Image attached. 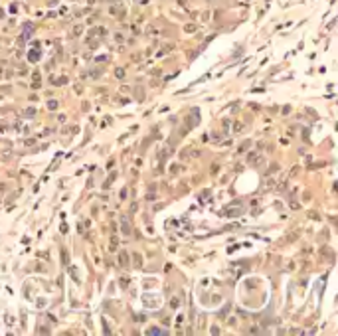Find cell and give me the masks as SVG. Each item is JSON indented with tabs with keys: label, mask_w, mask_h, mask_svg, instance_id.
Masks as SVG:
<instances>
[{
	"label": "cell",
	"mask_w": 338,
	"mask_h": 336,
	"mask_svg": "<svg viewBox=\"0 0 338 336\" xmlns=\"http://www.w3.org/2000/svg\"><path fill=\"white\" fill-rule=\"evenodd\" d=\"M123 229H125V233H129V224H127V218H123Z\"/></svg>",
	"instance_id": "7a4b0ae2"
},
{
	"label": "cell",
	"mask_w": 338,
	"mask_h": 336,
	"mask_svg": "<svg viewBox=\"0 0 338 336\" xmlns=\"http://www.w3.org/2000/svg\"><path fill=\"white\" fill-rule=\"evenodd\" d=\"M119 259H121V265H127L129 257H127V253H121V255H119Z\"/></svg>",
	"instance_id": "6da1fadb"
},
{
	"label": "cell",
	"mask_w": 338,
	"mask_h": 336,
	"mask_svg": "<svg viewBox=\"0 0 338 336\" xmlns=\"http://www.w3.org/2000/svg\"><path fill=\"white\" fill-rule=\"evenodd\" d=\"M115 75H117V77H123V75H125V71H123V69H117Z\"/></svg>",
	"instance_id": "3957f363"
}]
</instances>
